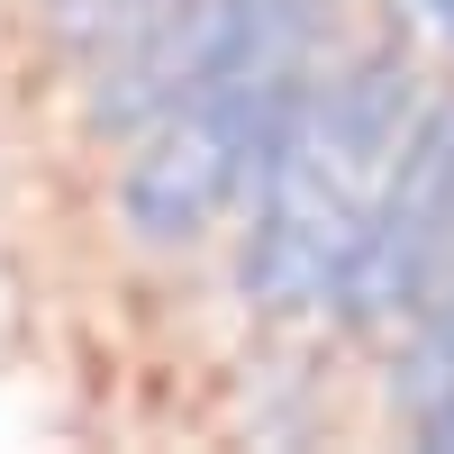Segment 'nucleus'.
Segmentation results:
<instances>
[{"instance_id":"nucleus-1","label":"nucleus","mask_w":454,"mask_h":454,"mask_svg":"<svg viewBox=\"0 0 454 454\" xmlns=\"http://www.w3.org/2000/svg\"><path fill=\"white\" fill-rule=\"evenodd\" d=\"M409 128H419V82L391 55H364L327 91L291 100L273 155H263V209L246 237V291L263 309L336 300Z\"/></svg>"},{"instance_id":"nucleus-2","label":"nucleus","mask_w":454,"mask_h":454,"mask_svg":"<svg viewBox=\"0 0 454 454\" xmlns=\"http://www.w3.org/2000/svg\"><path fill=\"white\" fill-rule=\"evenodd\" d=\"M291 100H300V64H263V73H227V82L173 100L164 119H145V155L119 182L128 227L145 246H192L200 227L263 173Z\"/></svg>"},{"instance_id":"nucleus-3","label":"nucleus","mask_w":454,"mask_h":454,"mask_svg":"<svg viewBox=\"0 0 454 454\" xmlns=\"http://www.w3.org/2000/svg\"><path fill=\"white\" fill-rule=\"evenodd\" d=\"M309 27H318V0H173V10L100 36L91 119L100 128H145L173 100L227 82V73L300 64L309 55Z\"/></svg>"},{"instance_id":"nucleus-4","label":"nucleus","mask_w":454,"mask_h":454,"mask_svg":"<svg viewBox=\"0 0 454 454\" xmlns=\"http://www.w3.org/2000/svg\"><path fill=\"white\" fill-rule=\"evenodd\" d=\"M454 273V109H419L400 164L372 200V227L336 282V309L346 318H400Z\"/></svg>"}]
</instances>
